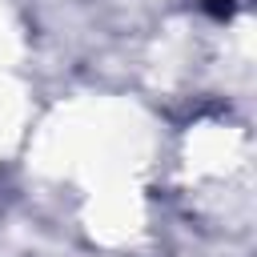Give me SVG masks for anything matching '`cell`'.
Wrapping results in <instances>:
<instances>
[{"instance_id": "cell-1", "label": "cell", "mask_w": 257, "mask_h": 257, "mask_svg": "<svg viewBox=\"0 0 257 257\" xmlns=\"http://www.w3.org/2000/svg\"><path fill=\"white\" fill-rule=\"evenodd\" d=\"M201 8H205L209 16H217V20H225V16L233 12V0H201Z\"/></svg>"}]
</instances>
